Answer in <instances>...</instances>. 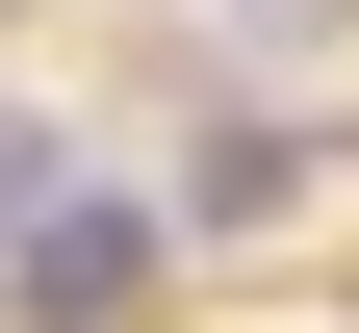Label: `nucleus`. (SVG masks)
<instances>
[{"instance_id": "f257e3e1", "label": "nucleus", "mask_w": 359, "mask_h": 333, "mask_svg": "<svg viewBox=\"0 0 359 333\" xmlns=\"http://www.w3.org/2000/svg\"><path fill=\"white\" fill-rule=\"evenodd\" d=\"M154 282H180V231H154V179H77V205L26 231V257H0V308H26V333H128Z\"/></svg>"}, {"instance_id": "f03ea898", "label": "nucleus", "mask_w": 359, "mask_h": 333, "mask_svg": "<svg viewBox=\"0 0 359 333\" xmlns=\"http://www.w3.org/2000/svg\"><path fill=\"white\" fill-rule=\"evenodd\" d=\"M154 231H180V257L308 231V128H283V103H205V128H180V179H154Z\"/></svg>"}, {"instance_id": "7ed1b4c3", "label": "nucleus", "mask_w": 359, "mask_h": 333, "mask_svg": "<svg viewBox=\"0 0 359 333\" xmlns=\"http://www.w3.org/2000/svg\"><path fill=\"white\" fill-rule=\"evenodd\" d=\"M180 52H257V77H334V52H359V0H205Z\"/></svg>"}, {"instance_id": "20e7f679", "label": "nucleus", "mask_w": 359, "mask_h": 333, "mask_svg": "<svg viewBox=\"0 0 359 333\" xmlns=\"http://www.w3.org/2000/svg\"><path fill=\"white\" fill-rule=\"evenodd\" d=\"M52 205H77V128H52V103H0V257H26Z\"/></svg>"}]
</instances>
